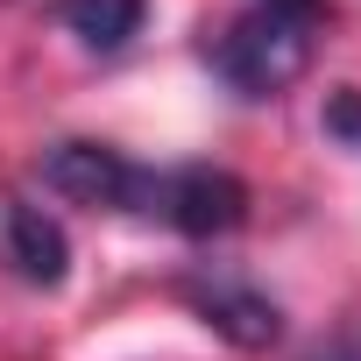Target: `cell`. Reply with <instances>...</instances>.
I'll return each mask as SVG.
<instances>
[{
    "label": "cell",
    "instance_id": "obj_1",
    "mask_svg": "<svg viewBox=\"0 0 361 361\" xmlns=\"http://www.w3.org/2000/svg\"><path fill=\"white\" fill-rule=\"evenodd\" d=\"M319 22H326V0H248L227 29L206 36V64L241 99H276L312 71Z\"/></svg>",
    "mask_w": 361,
    "mask_h": 361
},
{
    "label": "cell",
    "instance_id": "obj_2",
    "mask_svg": "<svg viewBox=\"0 0 361 361\" xmlns=\"http://www.w3.org/2000/svg\"><path fill=\"white\" fill-rule=\"evenodd\" d=\"M142 220H163L192 241H213V234H234L248 220V185L234 170H213V163H185V170H149L142 185Z\"/></svg>",
    "mask_w": 361,
    "mask_h": 361
},
{
    "label": "cell",
    "instance_id": "obj_3",
    "mask_svg": "<svg viewBox=\"0 0 361 361\" xmlns=\"http://www.w3.org/2000/svg\"><path fill=\"white\" fill-rule=\"evenodd\" d=\"M177 298H185L220 340H234V347H248V354H262V347L283 340V305H276L262 283H248L241 269L206 262V269H192V276H177Z\"/></svg>",
    "mask_w": 361,
    "mask_h": 361
},
{
    "label": "cell",
    "instance_id": "obj_4",
    "mask_svg": "<svg viewBox=\"0 0 361 361\" xmlns=\"http://www.w3.org/2000/svg\"><path fill=\"white\" fill-rule=\"evenodd\" d=\"M43 185L71 206H106V213H142V185H149V170L128 163L121 149L106 142H57L43 156Z\"/></svg>",
    "mask_w": 361,
    "mask_h": 361
},
{
    "label": "cell",
    "instance_id": "obj_5",
    "mask_svg": "<svg viewBox=\"0 0 361 361\" xmlns=\"http://www.w3.org/2000/svg\"><path fill=\"white\" fill-rule=\"evenodd\" d=\"M0 262H8L22 283H36V290H57L71 276V241H64V227L43 206L0 199Z\"/></svg>",
    "mask_w": 361,
    "mask_h": 361
},
{
    "label": "cell",
    "instance_id": "obj_6",
    "mask_svg": "<svg viewBox=\"0 0 361 361\" xmlns=\"http://www.w3.org/2000/svg\"><path fill=\"white\" fill-rule=\"evenodd\" d=\"M149 15V0H57V22L85 43V50H121Z\"/></svg>",
    "mask_w": 361,
    "mask_h": 361
},
{
    "label": "cell",
    "instance_id": "obj_7",
    "mask_svg": "<svg viewBox=\"0 0 361 361\" xmlns=\"http://www.w3.org/2000/svg\"><path fill=\"white\" fill-rule=\"evenodd\" d=\"M319 128H326V135H333L340 149H354V156H361V92H354V85H340V92L326 99Z\"/></svg>",
    "mask_w": 361,
    "mask_h": 361
},
{
    "label": "cell",
    "instance_id": "obj_8",
    "mask_svg": "<svg viewBox=\"0 0 361 361\" xmlns=\"http://www.w3.org/2000/svg\"><path fill=\"white\" fill-rule=\"evenodd\" d=\"M305 361H361V326H347V333H333V340H319Z\"/></svg>",
    "mask_w": 361,
    "mask_h": 361
}]
</instances>
